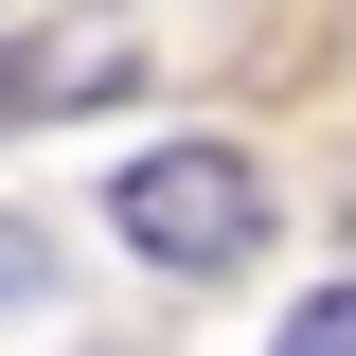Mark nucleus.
Listing matches in <instances>:
<instances>
[{"instance_id": "1", "label": "nucleus", "mask_w": 356, "mask_h": 356, "mask_svg": "<svg viewBox=\"0 0 356 356\" xmlns=\"http://www.w3.org/2000/svg\"><path fill=\"white\" fill-rule=\"evenodd\" d=\"M107 232H125L143 267H196V285H214V267L267 250V178L232 161V143H143V161L107 178Z\"/></svg>"}, {"instance_id": "2", "label": "nucleus", "mask_w": 356, "mask_h": 356, "mask_svg": "<svg viewBox=\"0 0 356 356\" xmlns=\"http://www.w3.org/2000/svg\"><path fill=\"white\" fill-rule=\"evenodd\" d=\"M107 89H143L125 36H0V125L18 107H107Z\"/></svg>"}, {"instance_id": "3", "label": "nucleus", "mask_w": 356, "mask_h": 356, "mask_svg": "<svg viewBox=\"0 0 356 356\" xmlns=\"http://www.w3.org/2000/svg\"><path fill=\"white\" fill-rule=\"evenodd\" d=\"M267 356H356V285H321V303L285 321V339H267Z\"/></svg>"}, {"instance_id": "4", "label": "nucleus", "mask_w": 356, "mask_h": 356, "mask_svg": "<svg viewBox=\"0 0 356 356\" xmlns=\"http://www.w3.org/2000/svg\"><path fill=\"white\" fill-rule=\"evenodd\" d=\"M36 285H54V232H36V214H0V303H36Z\"/></svg>"}, {"instance_id": "5", "label": "nucleus", "mask_w": 356, "mask_h": 356, "mask_svg": "<svg viewBox=\"0 0 356 356\" xmlns=\"http://www.w3.org/2000/svg\"><path fill=\"white\" fill-rule=\"evenodd\" d=\"M339 285H356V250H339Z\"/></svg>"}]
</instances>
